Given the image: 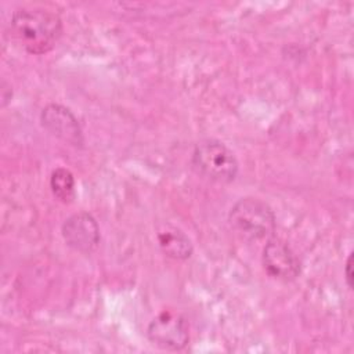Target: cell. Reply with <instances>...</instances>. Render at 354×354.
<instances>
[{
    "label": "cell",
    "instance_id": "9c48e42d",
    "mask_svg": "<svg viewBox=\"0 0 354 354\" xmlns=\"http://www.w3.org/2000/svg\"><path fill=\"white\" fill-rule=\"evenodd\" d=\"M50 188L53 195L62 203H71L75 199V177L66 167H57L50 176Z\"/></svg>",
    "mask_w": 354,
    "mask_h": 354
},
{
    "label": "cell",
    "instance_id": "6da1fadb",
    "mask_svg": "<svg viewBox=\"0 0 354 354\" xmlns=\"http://www.w3.org/2000/svg\"><path fill=\"white\" fill-rule=\"evenodd\" d=\"M10 28L19 46L35 55L51 51L62 35L59 15L40 7L15 10L10 19Z\"/></svg>",
    "mask_w": 354,
    "mask_h": 354
},
{
    "label": "cell",
    "instance_id": "3957f363",
    "mask_svg": "<svg viewBox=\"0 0 354 354\" xmlns=\"http://www.w3.org/2000/svg\"><path fill=\"white\" fill-rule=\"evenodd\" d=\"M191 163L196 173L217 183H231L239 171L234 152L224 142L213 138L199 141L195 145Z\"/></svg>",
    "mask_w": 354,
    "mask_h": 354
},
{
    "label": "cell",
    "instance_id": "52a82bcc",
    "mask_svg": "<svg viewBox=\"0 0 354 354\" xmlns=\"http://www.w3.org/2000/svg\"><path fill=\"white\" fill-rule=\"evenodd\" d=\"M40 122L50 134L64 142L73 147L83 145L82 127L69 108L61 104H48L40 112Z\"/></svg>",
    "mask_w": 354,
    "mask_h": 354
},
{
    "label": "cell",
    "instance_id": "277c9868",
    "mask_svg": "<svg viewBox=\"0 0 354 354\" xmlns=\"http://www.w3.org/2000/svg\"><path fill=\"white\" fill-rule=\"evenodd\" d=\"M149 342L163 350L180 351L189 342L188 324L183 315L165 310L159 313L147 328Z\"/></svg>",
    "mask_w": 354,
    "mask_h": 354
},
{
    "label": "cell",
    "instance_id": "7a4b0ae2",
    "mask_svg": "<svg viewBox=\"0 0 354 354\" xmlns=\"http://www.w3.org/2000/svg\"><path fill=\"white\" fill-rule=\"evenodd\" d=\"M231 228L248 241H263L274 236L277 218L268 203L259 198L238 199L228 213Z\"/></svg>",
    "mask_w": 354,
    "mask_h": 354
},
{
    "label": "cell",
    "instance_id": "30bf717a",
    "mask_svg": "<svg viewBox=\"0 0 354 354\" xmlns=\"http://www.w3.org/2000/svg\"><path fill=\"white\" fill-rule=\"evenodd\" d=\"M344 278L346 283L350 289H353V253L348 254L346 264H344Z\"/></svg>",
    "mask_w": 354,
    "mask_h": 354
},
{
    "label": "cell",
    "instance_id": "8992f818",
    "mask_svg": "<svg viewBox=\"0 0 354 354\" xmlns=\"http://www.w3.org/2000/svg\"><path fill=\"white\" fill-rule=\"evenodd\" d=\"M65 243L83 254H90L98 248L100 243V227L95 218L86 212L75 213L69 216L61 228Z\"/></svg>",
    "mask_w": 354,
    "mask_h": 354
},
{
    "label": "cell",
    "instance_id": "ba28073f",
    "mask_svg": "<svg viewBox=\"0 0 354 354\" xmlns=\"http://www.w3.org/2000/svg\"><path fill=\"white\" fill-rule=\"evenodd\" d=\"M156 239L160 250L173 260H187L194 252L188 235L170 223H162L156 230Z\"/></svg>",
    "mask_w": 354,
    "mask_h": 354
},
{
    "label": "cell",
    "instance_id": "5b68a950",
    "mask_svg": "<svg viewBox=\"0 0 354 354\" xmlns=\"http://www.w3.org/2000/svg\"><path fill=\"white\" fill-rule=\"evenodd\" d=\"M263 267L266 272L279 281H295L300 275V260L292 248L282 239L271 236L263 249Z\"/></svg>",
    "mask_w": 354,
    "mask_h": 354
}]
</instances>
